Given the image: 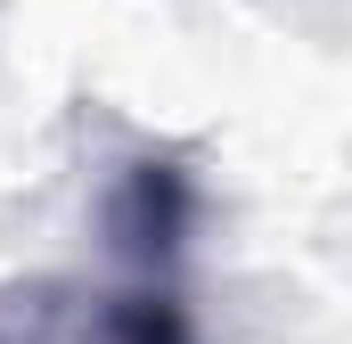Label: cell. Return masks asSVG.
I'll return each mask as SVG.
<instances>
[{"label":"cell","mask_w":352,"mask_h":344,"mask_svg":"<svg viewBox=\"0 0 352 344\" xmlns=\"http://www.w3.org/2000/svg\"><path fill=\"white\" fill-rule=\"evenodd\" d=\"M0 344H197L188 312L156 287H74L50 279L16 295V320Z\"/></svg>","instance_id":"6da1fadb"},{"label":"cell","mask_w":352,"mask_h":344,"mask_svg":"<svg viewBox=\"0 0 352 344\" xmlns=\"http://www.w3.org/2000/svg\"><path fill=\"white\" fill-rule=\"evenodd\" d=\"M188 213H197V197H188V180L173 164H131L115 180V197H107V230H115V246L131 262H164L188 238Z\"/></svg>","instance_id":"7a4b0ae2"}]
</instances>
